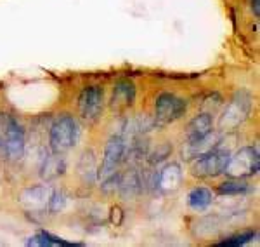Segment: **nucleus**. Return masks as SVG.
Masks as SVG:
<instances>
[{
	"mask_svg": "<svg viewBox=\"0 0 260 247\" xmlns=\"http://www.w3.org/2000/svg\"><path fill=\"white\" fill-rule=\"evenodd\" d=\"M2 146L7 160H18L24 153V129L18 120L7 117L4 120V134H2Z\"/></svg>",
	"mask_w": 260,
	"mask_h": 247,
	"instance_id": "20e7f679",
	"label": "nucleus"
},
{
	"mask_svg": "<svg viewBox=\"0 0 260 247\" xmlns=\"http://www.w3.org/2000/svg\"><path fill=\"white\" fill-rule=\"evenodd\" d=\"M66 171V162L62 158V153H56L47 155L44 157L40 166V176L44 181H52V179L59 178V176L64 174Z\"/></svg>",
	"mask_w": 260,
	"mask_h": 247,
	"instance_id": "9b49d317",
	"label": "nucleus"
},
{
	"mask_svg": "<svg viewBox=\"0 0 260 247\" xmlns=\"http://www.w3.org/2000/svg\"><path fill=\"white\" fill-rule=\"evenodd\" d=\"M212 202H213L212 190L203 188V186L194 188V190H191L189 195H187V204H189V207L194 209V211H203V209H207Z\"/></svg>",
	"mask_w": 260,
	"mask_h": 247,
	"instance_id": "2eb2a0df",
	"label": "nucleus"
},
{
	"mask_svg": "<svg viewBox=\"0 0 260 247\" xmlns=\"http://www.w3.org/2000/svg\"><path fill=\"white\" fill-rule=\"evenodd\" d=\"M251 7H253L255 16H260V7H258V0H251Z\"/></svg>",
	"mask_w": 260,
	"mask_h": 247,
	"instance_id": "4be33fe9",
	"label": "nucleus"
},
{
	"mask_svg": "<svg viewBox=\"0 0 260 247\" xmlns=\"http://www.w3.org/2000/svg\"><path fill=\"white\" fill-rule=\"evenodd\" d=\"M50 194H52V190H50V186H47V185L31 186L21 194V199H19L21 206L26 209V211L42 212V211H45L49 206Z\"/></svg>",
	"mask_w": 260,
	"mask_h": 247,
	"instance_id": "1a4fd4ad",
	"label": "nucleus"
},
{
	"mask_svg": "<svg viewBox=\"0 0 260 247\" xmlns=\"http://www.w3.org/2000/svg\"><path fill=\"white\" fill-rule=\"evenodd\" d=\"M251 112V96L246 91H240L233 96L225 112L219 120V127L222 131H234L238 125H241L248 119Z\"/></svg>",
	"mask_w": 260,
	"mask_h": 247,
	"instance_id": "7ed1b4c3",
	"label": "nucleus"
},
{
	"mask_svg": "<svg viewBox=\"0 0 260 247\" xmlns=\"http://www.w3.org/2000/svg\"><path fill=\"white\" fill-rule=\"evenodd\" d=\"M136 101V87H134L132 82L123 80L118 82L113 89L111 94V101H110V108L116 114H121L127 108H130Z\"/></svg>",
	"mask_w": 260,
	"mask_h": 247,
	"instance_id": "9d476101",
	"label": "nucleus"
},
{
	"mask_svg": "<svg viewBox=\"0 0 260 247\" xmlns=\"http://www.w3.org/2000/svg\"><path fill=\"white\" fill-rule=\"evenodd\" d=\"M64 195L61 191H52L50 194V199H49V206L47 209L50 212H59L62 207H64Z\"/></svg>",
	"mask_w": 260,
	"mask_h": 247,
	"instance_id": "aec40b11",
	"label": "nucleus"
},
{
	"mask_svg": "<svg viewBox=\"0 0 260 247\" xmlns=\"http://www.w3.org/2000/svg\"><path fill=\"white\" fill-rule=\"evenodd\" d=\"M217 145H219V138L207 134V136L200 138V140H196V141H189V146H187L186 153L187 155H194V157H200V155H203V153L210 152V150H213V148H217Z\"/></svg>",
	"mask_w": 260,
	"mask_h": 247,
	"instance_id": "dca6fc26",
	"label": "nucleus"
},
{
	"mask_svg": "<svg viewBox=\"0 0 260 247\" xmlns=\"http://www.w3.org/2000/svg\"><path fill=\"white\" fill-rule=\"evenodd\" d=\"M186 101L182 98L170 93H163L156 99V122L170 124L184 115L186 112Z\"/></svg>",
	"mask_w": 260,
	"mask_h": 247,
	"instance_id": "0eeeda50",
	"label": "nucleus"
},
{
	"mask_svg": "<svg viewBox=\"0 0 260 247\" xmlns=\"http://www.w3.org/2000/svg\"><path fill=\"white\" fill-rule=\"evenodd\" d=\"M80 136V127L78 122L71 115H62L50 127L49 141L50 148L56 153H64L73 148Z\"/></svg>",
	"mask_w": 260,
	"mask_h": 247,
	"instance_id": "f257e3e1",
	"label": "nucleus"
},
{
	"mask_svg": "<svg viewBox=\"0 0 260 247\" xmlns=\"http://www.w3.org/2000/svg\"><path fill=\"white\" fill-rule=\"evenodd\" d=\"M228 160H229L228 152L213 148L210 152L196 157V160L192 162L191 173L198 176V178H213V176H219L224 173Z\"/></svg>",
	"mask_w": 260,
	"mask_h": 247,
	"instance_id": "39448f33",
	"label": "nucleus"
},
{
	"mask_svg": "<svg viewBox=\"0 0 260 247\" xmlns=\"http://www.w3.org/2000/svg\"><path fill=\"white\" fill-rule=\"evenodd\" d=\"M170 152H172V146L170 145H160L153 153H151L149 160L153 162V164H158V162L165 160V158L170 155Z\"/></svg>",
	"mask_w": 260,
	"mask_h": 247,
	"instance_id": "412c9836",
	"label": "nucleus"
},
{
	"mask_svg": "<svg viewBox=\"0 0 260 247\" xmlns=\"http://www.w3.org/2000/svg\"><path fill=\"white\" fill-rule=\"evenodd\" d=\"M212 127H213V120H212L210 114L196 115L194 119H192L191 122H189V125H187V140H189V141L200 140V138L210 134Z\"/></svg>",
	"mask_w": 260,
	"mask_h": 247,
	"instance_id": "ddd939ff",
	"label": "nucleus"
},
{
	"mask_svg": "<svg viewBox=\"0 0 260 247\" xmlns=\"http://www.w3.org/2000/svg\"><path fill=\"white\" fill-rule=\"evenodd\" d=\"M260 167V157H258V150L253 146H243L238 150L233 157H229L228 164H225L224 173L229 178H250V176L257 174Z\"/></svg>",
	"mask_w": 260,
	"mask_h": 247,
	"instance_id": "f03ea898",
	"label": "nucleus"
},
{
	"mask_svg": "<svg viewBox=\"0 0 260 247\" xmlns=\"http://www.w3.org/2000/svg\"><path fill=\"white\" fill-rule=\"evenodd\" d=\"M103 89L99 86H89L82 91L78 98V110L85 120H95L103 110Z\"/></svg>",
	"mask_w": 260,
	"mask_h": 247,
	"instance_id": "6e6552de",
	"label": "nucleus"
},
{
	"mask_svg": "<svg viewBox=\"0 0 260 247\" xmlns=\"http://www.w3.org/2000/svg\"><path fill=\"white\" fill-rule=\"evenodd\" d=\"M180 179H182V171H180L179 164H169L161 169L156 185L163 191H174L180 186Z\"/></svg>",
	"mask_w": 260,
	"mask_h": 247,
	"instance_id": "f8f14e48",
	"label": "nucleus"
},
{
	"mask_svg": "<svg viewBox=\"0 0 260 247\" xmlns=\"http://www.w3.org/2000/svg\"><path fill=\"white\" fill-rule=\"evenodd\" d=\"M255 235H257L255 232H245V233H240V235H234L228 238V240L220 242V245H243V244H246V242H250Z\"/></svg>",
	"mask_w": 260,
	"mask_h": 247,
	"instance_id": "6ab92c4d",
	"label": "nucleus"
},
{
	"mask_svg": "<svg viewBox=\"0 0 260 247\" xmlns=\"http://www.w3.org/2000/svg\"><path fill=\"white\" fill-rule=\"evenodd\" d=\"M246 190H248V186L243 181H228L219 188V191L222 195H240V194H245Z\"/></svg>",
	"mask_w": 260,
	"mask_h": 247,
	"instance_id": "a211bd4d",
	"label": "nucleus"
},
{
	"mask_svg": "<svg viewBox=\"0 0 260 247\" xmlns=\"http://www.w3.org/2000/svg\"><path fill=\"white\" fill-rule=\"evenodd\" d=\"M2 134H4V117H0V141H2Z\"/></svg>",
	"mask_w": 260,
	"mask_h": 247,
	"instance_id": "5701e85b",
	"label": "nucleus"
},
{
	"mask_svg": "<svg viewBox=\"0 0 260 247\" xmlns=\"http://www.w3.org/2000/svg\"><path fill=\"white\" fill-rule=\"evenodd\" d=\"M78 174H80L82 181L85 183H94L98 179V167H95V155L92 150L85 152L82 155L80 162H78Z\"/></svg>",
	"mask_w": 260,
	"mask_h": 247,
	"instance_id": "4468645a",
	"label": "nucleus"
},
{
	"mask_svg": "<svg viewBox=\"0 0 260 247\" xmlns=\"http://www.w3.org/2000/svg\"><path fill=\"white\" fill-rule=\"evenodd\" d=\"M125 160V138L123 136H115L111 138L106 143L104 148V157H103V164L98 169V179L110 178L115 173H118L121 162Z\"/></svg>",
	"mask_w": 260,
	"mask_h": 247,
	"instance_id": "423d86ee",
	"label": "nucleus"
},
{
	"mask_svg": "<svg viewBox=\"0 0 260 247\" xmlns=\"http://www.w3.org/2000/svg\"><path fill=\"white\" fill-rule=\"evenodd\" d=\"M28 244H30V245H71V244H68V242L59 240L57 237L50 235V233H45V232L33 235Z\"/></svg>",
	"mask_w": 260,
	"mask_h": 247,
	"instance_id": "f3484780",
	"label": "nucleus"
}]
</instances>
